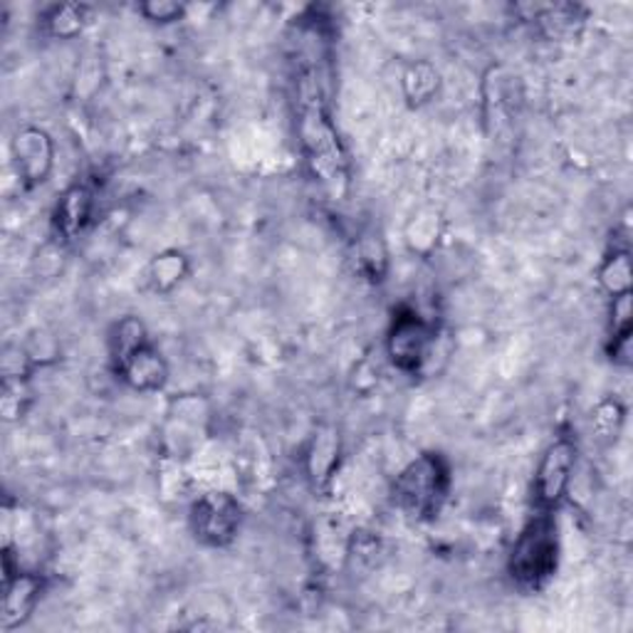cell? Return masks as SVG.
Wrapping results in <instances>:
<instances>
[{
	"mask_svg": "<svg viewBox=\"0 0 633 633\" xmlns=\"http://www.w3.org/2000/svg\"><path fill=\"white\" fill-rule=\"evenodd\" d=\"M94 215V194L90 186L74 184L55 206V231L62 241H78L87 231Z\"/></svg>",
	"mask_w": 633,
	"mask_h": 633,
	"instance_id": "cell-8",
	"label": "cell"
},
{
	"mask_svg": "<svg viewBox=\"0 0 633 633\" xmlns=\"http://www.w3.org/2000/svg\"><path fill=\"white\" fill-rule=\"evenodd\" d=\"M149 344L146 327L139 317H125L119 319L115 332L109 337V349L112 359H115V366H121L131 354H137L139 349H144Z\"/></svg>",
	"mask_w": 633,
	"mask_h": 633,
	"instance_id": "cell-14",
	"label": "cell"
},
{
	"mask_svg": "<svg viewBox=\"0 0 633 633\" xmlns=\"http://www.w3.org/2000/svg\"><path fill=\"white\" fill-rule=\"evenodd\" d=\"M631 278H633V270H631V258L626 250H613L609 258L601 262L599 282L611 297H619L631 292Z\"/></svg>",
	"mask_w": 633,
	"mask_h": 633,
	"instance_id": "cell-16",
	"label": "cell"
},
{
	"mask_svg": "<svg viewBox=\"0 0 633 633\" xmlns=\"http://www.w3.org/2000/svg\"><path fill=\"white\" fill-rule=\"evenodd\" d=\"M243 523V507L225 490H211L194 500L188 525L196 540L206 547H228L238 537Z\"/></svg>",
	"mask_w": 633,
	"mask_h": 633,
	"instance_id": "cell-4",
	"label": "cell"
},
{
	"mask_svg": "<svg viewBox=\"0 0 633 633\" xmlns=\"http://www.w3.org/2000/svg\"><path fill=\"white\" fill-rule=\"evenodd\" d=\"M438 235V219L436 215H421L411 223L409 231V241L413 248H429V245L436 243Z\"/></svg>",
	"mask_w": 633,
	"mask_h": 633,
	"instance_id": "cell-22",
	"label": "cell"
},
{
	"mask_svg": "<svg viewBox=\"0 0 633 633\" xmlns=\"http://www.w3.org/2000/svg\"><path fill=\"white\" fill-rule=\"evenodd\" d=\"M582 21L584 17L576 5H552L540 15V23L547 31V35L560 37V40L566 35H572L576 27L582 25Z\"/></svg>",
	"mask_w": 633,
	"mask_h": 633,
	"instance_id": "cell-18",
	"label": "cell"
},
{
	"mask_svg": "<svg viewBox=\"0 0 633 633\" xmlns=\"http://www.w3.org/2000/svg\"><path fill=\"white\" fill-rule=\"evenodd\" d=\"M576 466V446L570 438H556L550 448L544 450L535 476V500L537 507L544 513H552L560 507L562 500L570 493V483Z\"/></svg>",
	"mask_w": 633,
	"mask_h": 633,
	"instance_id": "cell-6",
	"label": "cell"
},
{
	"mask_svg": "<svg viewBox=\"0 0 633 633\" xmlns=\"http://www.w3.org/2000/svg\"><path fill=\"white\" fill-rule=\"evenodd\" d=\"M556 564H560V540L554 519L552 513L540 509V515L532 517L515 540L507 570L523 589H540L554 576Z\"/></svg>",
	"mask_w": 633,
	"mask_h": 633,
	"instance_id": "cell-2",
	"label": "cell"
},
{
	"mask_svg": "<svg viewBox=\"0 0 633 633\" xmlns=\"http://www.w3.org/2000/svg\"><path fill=\"white\" fill-rule=\"evenodd\" d=\"M401 84H403V94H406V99H409V104H413V107H421V104H429L438 94L441 74L429 60H419L403 72Z\"/></svg>",
	"mask_w": 633,
	"mask_h": 633,
	"instance_id": "cell-13",
	"label": "cell"
},
{
	"mask_svg": "<svg viewBox=\"0 0 633 633\" xmlns=\"http://www.w3.org/2000/svg\"><path fill=\"white\" fill-rule=\"evenodd\" d=\"M297 131L300 144L305 151L312 176L323 184L335 198L347 188V154L337 137L332 119L327 115L323 82L315 70H307L297 80Z\"/></svg>",
	"mask_w": 633,
	"mask_h": 633,
	"instance_id": "cell-1",
	"label": "cell"
},
{
	"mask_svg": "<svg viewBox=\"0 0 633 633\" xmlns=\"http://www.w3.org/2000/svg\"><path fill=\"white\" fill-rule=\"evenodd\" d=\"M117 374L134 391L151 394L164 389L168 379V364L154 347L146 344L144 349H139L137 354H131L125 364L117 366Z\"/></svg>",
	"mask_w": 633,
	"mask_h": 633,
	"instance_id": "cell-10",
	"label": "cell"
},
{
	"mask_svg": "<svg viewBox=\"0 0 633 633\" xmlns=\"http://www.w3.org/2000/svg\"><path fill=\"white\" fill-rule=\"evenodd\" d=\"M84 25H87V8L84 5H55L45 15V31L55 40H72L84 31Z\"/></svg>",
	"mask_w": 633,
	"mask_h": 633,
	"instance_id": "cell-15",
	"label": "cell"
},
{
	"mask_svg": "<svg viewBox=\"0 0 633 633\" xmlns=\"http://www.w3.org/2000/svg\"><path fill=\"white\" fill-rule=\"evenodd\" d=\"M591 426L599 438H617L623 426V406L619 401H601L591 413Z\"/></svg>",
	"mask_w": 633,
	"mask_h": 633,
	"instance_id": "cell-19",
	"label": "cell"
},
{
	"mask_svg": "<svg viewBox=\"0 0 633 633\" xmlns=\"http://www.w3.org/2000/svg\"><path fill=\"white\" fill-rule=\"evenodd\" d=\"M450 490V468L441 453H423L406 466L394 483V500L406 515L429 519L441 513Z\"/></svg>",
	"mask_w": 633,
	"mask_h": 633,
	"instance_id": "cell-3",
	"label": "cell"
},
{
	"mask_svg": "<svg viewBox=\"0 0 633 633\" xmlns=\"http://www.w3.org/2000/svg\"><path fill=\"white\" fill-rule=\"evenodd\" d=\"M433 344V332L429 323L415 315L413 309H403L394 317V325L386 337V352L391 364L403 374H415L426 364Z\"/></svg>",
	"mask_w": 633,
	"mask_h": 633,
	"instance_id": "cell-5",
	"label": "cell"
},
{
	"mask_svg": "<svg viewBox=\"0 0 633 633\" xmlns=\"http://www.w3.org/2000/svg\"><path fill=\"white\" fill-rule=\"evenodd\" d=\"M356 260L368 280H382L386 272V248L376 235H364L356 245Z\"/></svg>",
	"mask_w": 633,
	"mask_h": 633,
	"instance_id": "cell-17",
	"label": "cell"
},
{
	"mask_svg": "<svg viewBox=\"0 0 633 633\" xmlns=\"http://www.w3.org/2000/svg\"><path fill=\"white\" fill-rule=\"evenodd\" d=\"M188 258L181 250H164L149 262V285L154 292H172L188 278Z\"/></svg>",
	"mask_w": 633,
	"mask_h": 633,
	"instance_id": "cell-12",
	"label": "cell"
},
{
	"mask_svg": "<svg viewBox=\"0 0 633 633\" xmlns=\"http://www.w3.org/2000/svg\"><path fill=\"white\" fill-rule=\"evenodd\" d=\"M13 156L21 181L27 188L40 186L52 172L55 144L45 129L27 127L17 131L13 139Z\"/></svg>",
	"mask_w": 633,
	"mask_h": 633,
	"instance_id": "cell-7",
	"label": "cell"
},
{
	"mask_svg": "<svg viewBox=\"0 0 633 633\" xmlns=\"http://www.w3.org/2000/svg\"><path fill=\"white\" fill-rule=\"evenodd\" d=\"M141 13H144L146 21L151 23H176L181 21L186 15V5L181 3H174V0H151V3H144L139 8Z\"/></svg>",
	"mask_w": 633,
	"mask_h": 633,
	"instance_id": "cell-21",
	"label": "cell"
},
{
	"mask_svg": "<svg viewBox=\"0 0 633 633\" xmlns=\"http://www.w3.org/2000/svg\"><path fill=\"white\" fill-rule=\"evenodd\" d=\"M339 453H342V441L335 429H319L307 448V478L315 488H325L335 478L339 468Z\"/></svg>",
	"mask_w": 633,
	"mask_h": 633,
	"instance_id": "cell-11",
	"label": "cell"
},
{
	"mask_svg": "<svg viewBox=\"0 0 633 633\" xmlns=\"http://www.w3.org/2000/svg\"><path fill=\"white\" fill-rule=\"evenodd\" d=\"M27 399H31V394H27L25 379H3V415L8 421L21 419Z\"/></svg>",
	"mask_w": 633,
	"mask_h": 633,
	"instance_id": "cell-20",
	"label": "cell"
},
{
	"mask_svg": "<svg viewBox=\"0 0 633 633\" xmlns=\"http://www.w3.org/2000/svg\"><path fill=\"white\" fill-rule=\"evenodd\" d=\"M43 579L37 574L17 570L5 576V597H3V629L13 631L31 619L37 601H40Z\"/></svg>",
	"mask_w": 633,
	"mask_h": 633,
	"instance_id": "cell-9",
	"label": "cell"
}]
</instances>
